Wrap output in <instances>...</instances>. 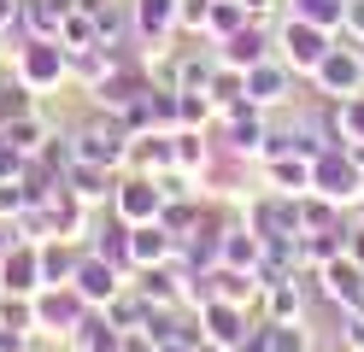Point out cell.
<instances>
[{
    "label": "cell",
    "instance_id": "cell-1",
    "mask_svg": "<svg viewBox=\"0 0 364 352\" xmlns=\"http://www.w3.org/2000/svg\"><path fill=\"white\" fill-rule=\"evenodd\" d=\"M12 77L24 82L36 100H48V94H59L65 82H71V53H65L59 41H48V36H30L12 53Z\"/></svg>",
    "mask_w": 364,
    "mask_h": 352
},
{
    "label": "cell",
    "instance_id": "cell-2",
    "mask_svg": "<svg viewBox=\"0 0 364 352\" xmlns=\"http://www.w3.org/2000/svg\"><path fill=\"white\" fill-rule=\"evenodd\" d=\"M241 218L264 247H294L300 241V200L277 194V188H253V194L241 200Z\"/></svg>",
    "mask_w": 364,
    "mask_h": 352
},
{
    "label": "cell",
    "instance_id": "cell-3",
    "mask_svg": "<svg viewBox=\"0 0 364 352\" xmlns=\"http://www.w3.org/2000/svg\"><path fill=\"white\" fill-rule=\"evenodd\" d=\"M329 47H335V30H323V23H306V18H294V12L277 18V59L294 70V77L311 82V70L329 59Z\"/></svg>",
    "mask_w": 364,
    "mask_h": 352
},
{
    "label": "cell",
    "instance_id": "cell-4",
    "mask_svg": "<svg viewBox=\"0 0 364 352\" xmlns=\"http://www.w3.org/2000/svg\"><path fill=\"white\" fill-rule=\"evenodd\" d=\"M65 141H71V159H82V164H100V171H124V147H129L124 117L95 112L88 124H77Z\"/></svg>",
    "mask_w": 364,
    "mask_h": 352
},
{
    "label": "cell",
    "instance_id": "cell-5",
    "mask_svg": "<svg viewBox=\"0 0 364 352\" xmlns=\"http://www.w3.org/2000/svg\"><path fill=\"white\" fill-rule=\"evenodd\" d=\"M311 94H317L323 106H341V100H353V94H364V47L335 36L329 59L311 70Z\"/></svg>",
    "mask_w": 364,
    "mask_h": 352
},
{
    "label": "cell",
    "instance_id": "cell-6",
    "mask_svg": "<svg viewBox=\"0 0 364 352\" xmlns=\"http://www.w3.org/2000/svg\"><path fill=\"white\" fill-rule=\"evenodd\" d=\"M88 311H95V305H88L71 282H59V288H41L36 294V335H48V341H71L77 329L88 323Z\"/></svg>",
    "mask_w": 364,
    "mask_h": 352
},
{
    "label": "cell",
    "instance_id": "cell-7",
    "mask_svg": "<svg viewBox=\"0 0 364 352\" xmlns=\"http://www.w3.org/2000/svg\"><path fill=\"white\" fill-rule=\"evenodd\" d=\"M311 194H323L335 206H358L364 200V171H358V159L347 147H329V153H317L311 159Z\"/></svg>",
    "mask_w": 364,
    "mask_h": 352
},
{
    "label": "cell",
    "instance_id": "cell-8",
    "mask_svg": "<svg viewBox=\"0 0 364 352\" xmlns=\"http://www.w3.org/2000/svg\"><path fill=\"white\" fill-rule=\"evenodd\" d=\"M129 282H135V270L129 265H112V258H100V252H77V270H71V288L88 299V305H95V311H106V305L112 299H118L124 288H129Z\"/></svg>",
    "mask_w": 364,
    "mask_h": 352
},
{
    "label": "cell",
    "instance_id": "cell-9",
    "mask_svg": "<svg viewBox=\"0 0 364 352\" xmlns=\"http://www.w3.org/2000/svg\"><path fill=\"white\" fill-rule=\"evenodd\" d=\"M129 30L141 41V65L165 59L176 41V0H129Z\"/></svg>",
    "mask_w": 364,
    "mask_h": 352
},
{
    "label": "cell",
    "instance_id": "cell-10",
    "mask_svg": "<svg viewBox=\"0 0 364 352\" xmlns=\"http://www.w3.org/2000/svg\"><path fill=\"white\" fill-rule=\"evenodd\" d=\"M147 88H153V70H147L141 59H118L88 94H95V112H112V117H118V112H129L135 100H141Z\"/></svg>",
    "mask_w": 364,
    "mask_h": 352
},
{
    "label": "cell",
    "instance_id": "cell-11",
    "mask_svg": "<svg viewBox=\"0 0 364 352\" xmlns=\"http://www.w3.org/2000/svg\"><path fill=\"white\" fill-rule=\"evenodd\" d=\"M200 335H206L212 346H230V352H241V341L247 335H253V305H235V299H206V305H200Z\"/></svg>",
    "mask_w": 364,
    "mask_h": 352
},
{
    "label": "cell",
    "instance_id": "cell-12",
    "mask_svg": "<svg viewBox=\"0 0 364 352\" xmlns=\"http://www.w3.org/2000/svg\"><path fill=\"white\" fill-rule=\"evenodd\" d=\"M294 70L270 53L264 65H253L247 70V106H259V112H282V106H294Z\"/></svg>",
    "mask_w": 364,
    "mask_h": 352
},
{
    "label": "cell",
    "instance_id": "cell-13",
    "mask_svg": "<svg viewBox=\"0 0 364 352\" xmlns=\"http://www.w3.org/2000/svg\"><path fill=\"white\" fill-rule=\"evenodd\" d=\"M165 194H159V182L141 176V171H118V188H112V211H118L124 223H153Z\"/></svg>",
    "mask_w": 364,
    "mask_h": 352
},
{
    "label": "cell",
    "instance_id": "cell-14",
    "mask_svg": "<svg viewBox=\"0 0 364 352\" xmlns=\"http://www.w3.org/2000/svg\"><path fill=\"white\" fill-rule=\"evenodd\" d=\"M270 53H277V30H270V23H247V30H235V36L218 41V59L235 65V70H253V65H264Z\"/></svg>",
    "mask_w": 364,
    "mask_h": 352
},
{
    "label": "cell",
    "instance_id": "cell-15",
    "mask_svg": "<svg viewBox=\"0 0 364 352\" xmlns=\"http://www.w3.org/2000/svg\"><path fill=\"white\" fill-rule=\"evenodd\" d=\"M0 288L6 294H41V247L36 241H12L0 252Z\"/></svg>",
    "mask_w": 364,
    "mask_h": 352
},
{
    "label": "cell",
    "instance_id": "cell-16",
    "mask_svg": "<svg viewBox=\"0 0 364 352\" xmlns=\"http://www.w3.org/2000/svg\"><path fill=\"white\" fill-rule=\"evenodd\" d=\"M129 265L135 270H153V265H176V235L165 223H129Z\"/></svg>",
    "mask_w": 364,
    "mask_h": 352
},
{
    "label": "cell",
    "instance_id": "cell-17",
    "mask_svg": "<svg viewBox=\"0 0 364 352\" xmlns=\"http://www.w3.org/2000/svg\"><path fill=\"white\" fill-rule=\"evenodd\" d=\"M259 258H264V241L247 229V218H230V223H223V235H218V265L253 270V276H259Z\"/></svg>",
    "mask_w": 364,
    "mask_h": 352
},
{
    "label": "cell",
    "instance_id": "cell-18",
    "mask_svg": "<svg viewBox=\"0 0 364 352\" xmlns=\"http://www.w3.org/2000/svg\"><path fill=\"white\" fill-rule=\"evenodd\" d=\"M259 182L277 188V194H288V200H300V194H311V159H300V153L264 159V164H259Z\"/></svg>",
    "mask_w": 364,
    "mask_h": 352
},
{
    "label": "cell",
    "instance_id": "cell-19",
    "mask_svg": "<svg viewBox=\"0 0 364 352\" xmlns=\"http://www.w3.org/2000/svg\"><path fill=\"white\" fill-rule=\"evenodd\" d=\"M124 171H141V176H159V171H171V129H147V135H129V147H124Z\"/></svg>",
    "mask_w": 364,
    "mask_h": 352
},
{
    "label": "cell",
    "instance_id": "cell-20",
    "mask_svg": "<svg viewBox=\"0 0 364 352\" xmlns=\"http://www.w3.org/2000/svg\"><path fill=\"white\" fill-rule=\"evenodd\" d=\"M65 188H71L77 200H88V206H112V188H118V171H100V164H82V159H71L65 164Z\"/></svg>",
    "mask_w": 364,
    "mask_h": 352
},
{
    "label": "cell",
    "instance_id": "cell-21",
    "mask_svg": "<svg viewBox=\"0 0 364 352\" xmlns=\"http://www.w3.org/2000/svg\"><path fill=\"white\" fill-rule=\"evenodd\" d=\"M259 311H264L270 323H300V317H306V288H300V276L270 282L264 299H259Z\"/></svg>",
    "mask_w": 364,
    "mask_h": 352
},
{
    "label": "cell",
    "instance_id": "cell-22",
    "mask_svg": "<svg viewBox=\"0 0 364 352\" xmlns=\"http://www.w3.org/2000/svg\"><path fill=\"white\" fill-rule=\"evenodd\" d=\"M77 241H65V235H53V241H41V288H59V282H71L77 270Z\"/></svg>",
    "mask_w": 364,
    "mask_h": 352
},
{
    "label": "cell",
    "instance_id": "cell-23",
    "mask_svg": "<svg viewBox=\"0 0 364 352\" xmlns=\"http://www.w3.org/2000/svg\"><path fill=\"white\" fill-rule=\"evenodd\" d=\"M0 135H6V141H12V147H18V153H24V159H36V153H41V147H48V141H53L59 129L48 124V112H41V106H36L30 117H18V124H12V129H0Z\"/></svg>",
    "mask_w": 364,
    "mask_h": 352
},
{
    "label": "cell",
    "instance_id": "cell-24",
    "mask_svg": "<svg viewBox=\"0 0 364 352\" xmlns=\"http://www.w3.org/2000/svg\"><path fill=\"white\" fill-rule=\"evenodd\" d=\"M59 47L65 53H82V47H100V23H95V6H71L59 23Z\"/></svg>",
    "mask_w": 364,
    "mask_h": 352
},
{
    "label": "cell",
    "instance_id": "cell-25",
    "mask_svg": "<svg viewBox=\"0 0 364 352\" xmlns=\"http://www.w3.org/2000/svg\"><path fill=\"white\" fill-rule=\"evenodd\" d=\"M200 218H206V200H200V194H188V200H165V206H159V223H165L176 241H188V235L200 229Z\"/></svg>",
    "mask_w": 364,
    "mask_h": 352
},
{
    "label": "cell",
    "instance_id": "cell-26",
    "mask_svg": "<svg viewBox=\"0 0 364 352\" xmlns=\"http://www.w3.org/2000/svg\"><path fill=\"white\" fill-rule=\"evenodd\" d=\"M112 65H118V53H112L106 41H100V47H82V53H71V82H77V88H95Z\"/></svg>",
    "mask_w": 364,
    "mask_h": 352
},
{
    "label": "cell",
    "instance_id": "cell-27",
    "mask_svg": "<svg viewBox=\"0 0 364 352\" xmlns=\"http://www.w3.org/2000/svg\"><path fill=\"white\" fill-rule=\"evenodd\" d=\"M329 117H335V141H341V147H364V94L329 106Z\"/></svg>",
    "mask_w": 364,
    "mask_h": 352
},
{
    "label": "cell",
    "instance_id": "cell-28",
    "mask_svg": "<svg viewBox=\"0 0 364 352\" xmlns=\"http://www.w3.org/2000/svg\"><path fill=\"white\" fill-rule=\"evenodd\" d=\"M36 106H41V100H36V94L18 82V77H0V129H12L18 117H30Z\"/></svg>",
    "mask_w": 364,
    "mask_h": 352
},
{
    "label": "cell",
    "instance_id": "cell-29",
    "mask_svg": "<svg viewBox=\"0 0 364 352\" xmlns=\"http://www.w3.org/2000/svg\"><path fill=\"white\" fill-rule=\"evenodd\" d=\"M253 23V12L241 6V0H212V18H206V41H223V36H235Z\"/></svg>",
    "mask_w": 364,
    "mask_h": 352
},
{
    "label": "cell",
    "instance_id": "cell-30",
    "mask_svg": "<svg viewBox=\"0 0 364 352\" xmlns=\"http://www.w3.org/2000/svg\"><path fill=\"white\" fill-rule=\"evenodd\" d=\"M288 12L306 18V23H323V30L341 36V23H347V0H288Z\"/></svg>",
    "mask_w": 364,
    "mask_h": 352
},
{
    "label": "cell",
    "instance_id": "cell-31",
    "mask_svg": "<svg viewBox=\"0 0 364 352\" xmlns=\"http://www.w3.org/2000/svg\"><path fill=\"white\" fill-rule=\"evenodd\" d=\"M0 323L36 341V294H6V299H0Z\"/></svg>",
    "mask_w": 364,
    "mask_h": 352
},
{
    "label": "cell",
    "instance_id": "cell-32",
    "mask_svg": "<svg viewBox=\"0 0 364 352\" xmlns=\"http://www.w3.org/2000/svg\"><path fill=\"white\" fill-rule=\"evenodd\" d=\"M206 18H212V0H176V36L206 41Z\"/></svg>",
    "mask_w": 364,
    "mask_h": 352
},
{
    "label": "cell",
    "instance_id": "cell-33",
    "mask_svg": "<svg viewBox=\"0 0 364 352\" xmlns=\"http://www.w3.org/2000/svg\"><path fill=\"white\" fill-rule=\"evenodd\" d=\"M95 23H100V41L118 47L124 30H129V6H118V0H100V6H95Z\"/></svg>",
    "mask_w": 364,
    "mask_h": 352
},
{
    "label": "cell",
    "instance_id": "cell-34",
    "mask_svg": "<svg viewBox=\"0 0 364 352\" xmlns=\"http://www.w3.org/2000/svg\"><path fill=\"white\" fill-rule=\"evenodd\" d=\"M341 352H364V311H341Z\"/></svg>",
    "mask_w": 364,
    "mask_h": 352
},
{
    "label": "cell",
    "instance_id": "cell-35",
    "mask_svg": "<svg viewBox=\"0 0 364 352\" xmlns=\"http://www.w3.org/2000/svg\"><path fill=\"white\" fill-rule=\"evenodd\" d=\"M341 41L364 47V0H347V23H341Z\"/></svg>",
    "mask_w": 364,
    "mask_h": 352
},
{
    "label": "cell",
    "instance_id": "cell-36",
    "mask_svg": "<svg viewBox=\"0 0 364 352\" xmlns=\"http://www.w3.org/2000/svg\"><path fill=\"white\" fill-rule=\"evenodd\" d=\"M24 30V0H0V36Z\"/></svg>",
    "mask_w": 364,
    "mask_h": 352
},
{
    "label": "cell",
    "instance_id": "cell-37",
    "mask_svg": "<svg viewBox=\"0 0 364 352\" xmlns=\"http://www.w3.org/2000/svg\"><path fill=\"white\" fill-rule=\"evenodd\" d=\"M347 258L364 270V223H347Z\"/></svg>",
    "mask_w": 364,
    "mask_h": 352
},
{
    "label": "cell",
    "instance_id": "cell-38",
    "mask_svg": "<svg viewBox=\"0 0 364 352\" xmlns=\"http://www.w3.org/2000/svg\"><path fill=\"white\" fill-rule=\"evenodd\" d=\"M194 352H230V346H212V341H200V346H194Z\"/></svg>",
    "mask_w": 364,
    "mask_h": 352
},
{
    "label": "cell",
    "instance_id": "cell-39",
    "mask_svg": "<svg viewBox=\"0 0 364 352\" xmlns=\"http://www.w3.org/2000/svg\"><path fill=\"white\" fill-rule=\"evenodd\" d=\"M153 352H188V346H153Z\"/></svg>",
    "mask_w": 364,
    "mask_h": 352
},
{
    "label": "cell",
    "instance_id": "cell-40",
    "mask_svg": "<svg viewBox=\"0 0 364 352\" xmlns=\"http://www.w3.org/2000/svg\"><path fill=\"white\" fill-rule=\"evenodd\" d=\"M82 6H100V0H82Z\"/></svg>",
    "mask_w": 364,
    "mask_h": 352
},
{
    "label": "cell",
    "instance_id": "cell-41",
    "mask_svg": "<svg viewBox=\"0 0 364 352\" xmlns=\"http://www.w3.org/2000/svg\"><path fill=\"white\" fill-rule=\"evenodd\" d=\"M0 299H6V288H0Z\"/></svg>",
    "mask_w": 364,
    "mask_h": 352
}]
</instances>
